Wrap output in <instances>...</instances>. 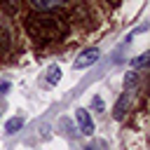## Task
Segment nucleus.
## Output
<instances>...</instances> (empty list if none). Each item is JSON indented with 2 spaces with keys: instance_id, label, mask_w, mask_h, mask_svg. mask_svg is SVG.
Wrapping results in <instances>:
<instances>
[{
  "instance_id": "obj_1",
  "label": "nucleus",
  "mask_w": 150,
  "mask_h": 150,
  "mask_svg": "<svg viewBox=\"0 0 150 150\" xmlns=\"http://www.w3.org/2000/svg\"><path fill=\"white\" fill-rule=\"evenodd\" d=\"M26 28L30 33V38L40 45L45 42H52V40H59L66 35L68 30V21L63 14H56V12H40V14H30L26 19Z\"/></svg>"
},
{
  "instance_id": "obj_2",
  "label": "nucleus",
  "mask_w": 150,
  "mask_h": 150,
  "mask_svg": "<svg viewBox=\"0 0 150 150\" xmlns=\"http://www.w3.org/2000/svg\"><path fill=\"white\" fill-rule=\"evenodd\" d=\"M98 56H101V52H98L96 47H89V49H84V52L75 59V68H77V70H80V68H87V66L96 63V61H98Z\"/></svg>"
},
{
  "instance_id": "obj_3",
  "label": "nucleus",
  "mask_w": 150,
  "mask_h": 150,
  "mask_svg": "<svg viewBox=\"0 0 150 150\" xmlns=\"http://www.w3.org/2000/svg\"><path fill=\"white\" fill-rule=\"evenodd\" d=\"M75 120H77L80 131H82L84 136H91V134H94V122H91V117H89V112H87L84 108H77V110H75Z\"/></svg>"
},
{
  "instance_id": "obj_4",
  "label": "nucleus",
  "mask_w": 150,
  "mask_h": 150,
  "mask_svg": "<svg viewBox=\"0 0 150 150\" xmlns=\"http://www.w3.org/2000/svg\"><path fill=\"white\" fill-rule=\"evenodd\" d=\"M38 12H49V9H54V7H59L63 0H28Z\"/></svg>"
},
{
  "instance_id": "obj_5",
  "label": "nucleus",
  "mask_w": 150,
  "mask_h": 150,
  "mask_svg": "<svg viewBox=\"0 0 150 150\" xmlns=\"http://www.w3.org/2000/svg\"><path fill=\"white\" fill-rule=\"evenodd\" d=\"M129 101H131V94H122V98L117 101V105H115V110H112L115 120H122V115H124V110H127Z\"/></svg>"
},
{
  "instance_id": "obj_6",
  "label": "nucleus",
  "mask_w": 150,
  "mask_h": 150,
  "mask_svg": "<svg viewBox=\"0 0 150 150\" xmlns=\"http://www.w3.org/2000/svg\"><path fill=\"white\" fill-rule=\"evenodd\" d=\"M59 80H61V68L59 66H49L47 68V82L49 84H56Z\"/></svg>"
},
{
  "instance_id": "obj_7",
  "label": "nucleus",
  "mask_w": 150,
  "mask_h": 150,
  "mask_svg": "<svg viewBox=\"0 0 150 150\" xmlns=\"http://www.w3.org/2000/svg\"><path fill=\"white\" fill-rule=\"evenodd\" d=\"M21 124H23V120H21V117H12V120H7L5 131H7V134H14L16 129H21Z\"/></svg>"
},
{
  "instance_id": "obj_8",
  "label": "nucleus",
  "mask_w": 150,
  "mask_h": 150,
  "mask_svg": "<svg viewBox=\"0 0 150 150\" xmlns=\"http://www.w3.org/2000/svg\"><path fill=\"white\" fill-rule=\"evenodd\" d=\"M0 7L7 12V14H14L19 9V0H0Z\"/></svg>"
},
{
  "instance_id": "obj_9",
  "label": "nucleus",
  "mask_w": 150,
  "mask_h": 150,
  "mask_svg": "<svg viewBox=\"0 0 150 150\" xmlns=\"http://www.w3.org/2000/svg\"><path fill=\"white\" fill-rule=\"evenodd\" d=\"M91 108H94L96 112H103V110H105V103H103V98H101V96H94V98H91Z\"/></svg>"
},
{
  "instance_id": "obj_10",
  "label": "nucleus",
  "mask_w": 150,
  "mask_h": 150,
  "mask_svg": "<svg viewBox=\"0 0 150 150\" xmlns=\"http://www.w3.org/2000/svg\"><path fill=\"white\" fill-rule=\"evenodd\" d=\"M136 82V73H127V77H124V87H129V84H134Z\"/></svg>"
},
{
  "instance_id": "obj_11",
  "label": "nucleus",
  "mask_w": 150,
  "mask_h": 150,
  "mask_svg": "<svg viewBox=\"0 0 150 150\" xmlns=\"http://www.w3.org/2000/svg\"><path fill=\"white\" fill-rule=\"evenodd\" d=\"M145 61H148V54H141V56H138V59L134 61V66H143Z\"/></svg>"
},
{
  "instance_id": "obj_12",
  "label": "nucleus",
  "mask_w": 150,
  "mask_h": 150,
  "mask_svg": "<svg viewBox=\"0 0 150 150\" xmlns=\"http://www.w3.org/2000/svg\"><path fill=\"white\" fill-rule=\"evenodd\" d=\"M7 89H9V82L2 80V82H0V91H7Z\"/></svg>"
},
{
  "instance_id": "obj_13",
  "label": "nucleus",
  "mask_w": 150,
  "mask_h": 150,
  "mask_svg": "<svg viewBox=\"0 0 150 150\" xmlns=\"http://www.w3.org/2000/svg\"><path fill=\"white\" fill-rule=\"evenodd\" d=\"M108 2H112V5H115V2H117V0H108Z\"/></svg>"
},
{
  "instance_id": "obj_14",
  "label": "nucleus",
  "mask_w": 150,
  "mask_h": 150,
  "mask_svg": "<svg viewBox=\"0 0 150 150\" xmlns=\"http://www.w3.org/2000/svg\"><path fill=\"white\" fill-rule=\"evenodd\" d=\"M87 150H91V148H87Z\"/></svg>"
}]
</instances>
